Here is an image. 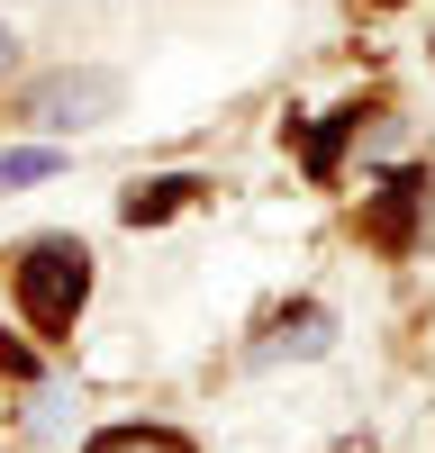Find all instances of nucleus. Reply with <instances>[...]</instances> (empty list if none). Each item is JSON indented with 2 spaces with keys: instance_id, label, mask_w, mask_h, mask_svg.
Returning <instances> with one entry per match:
<instances>
[{
  "instance_id": "1",
  "label": "nucleus",
  "mask_w": 435,
  "mask_h": 453,
  "mask_svg": "<svg viewBox=\"0 0 435 453\" xmlns=\"http://www.w3.org/2000/svg\"><path fill=\"white\" fill-rule=\"evenodd\" d=\"M10 290H19V309H27L36 335H72V318H82V299H91V254L72 236H36L19 254Z\"/></svg>"
},
{
  "instance_id": "2",
  "label": "nucleus",
  "mask_w": 435,
  "mask_h": 453,
  "mask_svg": "<svg viewBox=\"0 0 435 453\" xmlns=\"http://www.w3.org/2000/svg\"><path fill=\"white\" fill-rule=\"evenodd\" d=\"M118 109V73H55L36 91V127H91Z\"/></svg>"
},
{
  "instance_id": "3",
  "label": "nucleus",
  "mask_w": 435,
  "mask_h": 453,
  "mask_svg": "<svg viewBox=\"0 0 435 453\" xmlns=\"http://www.w3.org/2000/svg\"><path fill=\"white\" fill-rule=\"evenodd\" d=\"M82 453H191L172 426H109V435H91Z\"/></svg>"
},
{
  "instance_id": "4",
  "label": "nucleus",
  "mask_w": 435,
  "mask_h": 453,
  "mask_svg": "<svg viewBox=\"0 0 435 453\" xmlns=\"http://www.w3.org/2000/svg\"><path fill=\"white\" fill-rule=\"evenodd\" d=\"M408 218H417V181H390V191L372 200V236L399 245V236H408Z\"/></svg>"
},
{
  "instance_id": "5",
  "label": "nucleus",
  "mask_w": 435,
  "mask_h": 453,
  "mask_svg": "<svg viewBox=\"0 0 435 453\" xmlns=\"http://www.w3.org/2000/svg\"><path fill=\"white\" fill-rule=\"evenodd\" d=\"M64 155L55 145H0V191H19V181H46Z\"/></svg>"
},
{
  "instance_id": "6",
  "label": "nucleus",
  "mask_w": 435,
  "mask_h": 453,
  "mask_svg": "<svg viewBox=\"0 0 435 453\" xmlns=\"http://www.w3.org/2000/svg\"><path fill=\"white\" fill-rule=\"evenodd\" d=\"M191 191H200V181H145V191H127V218H136V226H145V218H172Z\"/></svg>"
},
{
  "instance_id": "7",
  "label": "nucleus",
  "mask_w": 435,
  "mask_h": 453,
  "mask_svg": "<svg viewBox=\"0 0 435 453\" xmlns=\"http://www.w3.org/2000/svg\"><path fill=\"white\" fill-rule=\"evenodd\" d=\"M10 46H19V36H10V27H0V73H10Z\"/></svg>"
}]
</instances>
